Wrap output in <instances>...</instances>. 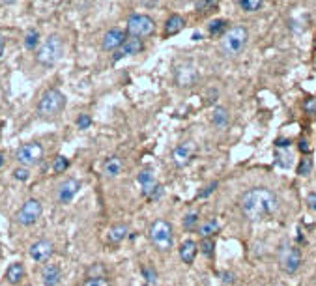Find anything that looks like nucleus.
<instances>
[{
    "instance_id": "obj_47",
    "label": "nucleus",
    "mask_w": 316,
    "mask_h": 286,
    "mask_svg": "<svg viewBox=\"0 0 316 286\" xmlns=\"http://www.w3.org/2000/svg\"><path fill=\"white\" fill-rule=\"evenodd\" d=\"M200 40H202V34H200V32L193 34V42H200Z\"/></svg>"
},
{
    "instance_id": "obj_4",
    "label": "nucleus",
    "mask_w": 316,
    "mask_h": 286,
    "mask_svg": "<svg viewBox=\"0 0 316 286\" xmlns=\"http://www.w3.org/2000/svg\"><path fill=\"white\" fill-rule=\"evenodd\" d=\"M64 52V43H62V38L58 34H51L43 43H40L38 47V54H36V60L45 67L54 66L60 60Z\"/></svg>"
},
{
    "instance_id": "obj_1",
    "label": "nucleus",
    "mask_w": 316,
    "mask_h": 286,
    "mask_svg": "<svg viewBox=\"0 0 316 286\" xmlns=\"http://www.w3.org/2000/svg\"><path fill=\"white\" fill-rule=\"evenodd\" d=\"M239 210L241 213L257 223L266 217H271L279 210V196L268 189V187H253L247 189L239 198Z\"/></svg>"
},
{
    "instance_id": "obj_44",
    "label": "nucleus",
    "mask_w": 316,
    "mask_h": 286,
    "mask_svg": "<svg viewBox=\"0 0 316 286\" xmlns=\"http://www.w3.org/2000/svg\"><path fill=\"white\" fill-rule=\"evenodd\" d=\"M299 150L303 151V153H309V151H311V146H309V143L305 141V139H301V141H299Z\"/></svg>"
},
{
    "instance_id": "obj_31",
    "label": "nucleus",
    "mask_w": 316,
    "mask_h": 286,
    "mask_svg": "<svg viewBox=\"0 0 316 286\" xmlns=\"http://www.w3.org/2000/svg\"><path fill=\"white\" fill-rule=\"evenodd\" d=\"M198 249H200V252L204 254V256H212L214 254V249H215V241L214 238H202L200 239V243H198Z\"/></svg>"
},
{
    "instance_id": "obj_22",
    "label": "nucleus",
    "mask_w": 316,
    "mask_h": 286,
    "mask_svg": "<svg viewBox=\"0 0 316 286\" xmlns=\"http://www.w3.org/2000/svg\"><path fill=\"white\" fill-rule=\"evenodd\" d=\"M183 26H185V19L178 13H174L167 19V23H165V36H176L178 32L183 30Z\"/></svg>"
},
{
    "instance_id": "obj_10",
    "label": "nucleus",
    "mask_w": 316,
    "mask_h": 286,
    "mask_svg": "<svg viewBox=\"0 0 316 286\" xmlns=\"http://www.w3.org/2000/svg\"><path fill=\"white\" fill-rule=\"evenodd\" d=\"M155 30V23L150 15L144 13H135L128 19V32L133 38H148Z\"/></svg>"
},
{
    "instance_id": "obj_27",
    "label": "nucleus",
    "mask_w": 316,
    "mask_h": 286,
    "mask_svg": "<svg viewBox=\"0 0 316 286\" xmlns=\"http://www.w3.org/2000/svg\"><path fill=\"white\" fill-rule=\"evenodd\" d=\"M198 223H200V213L198 211H187L185 215H183V228L185 230H195L198 228Z\"/></svg>"
},
{
    "instance_id": "obj_17",
    "label": "nucleus",
    "mask_w": 316,
    "mask_h": 286,
    "mask_svg": "<svg viewBox=\"0 0 316 286\" xmlns=\"http://www.w3.org/2000/svg\"><path fill=\"white\" fill-rule=\"evenodd\" d=\"M126 42V32L122 28H111L103 36V49L105 50H118L122 43Z\"/></svg>"
},
{
    "instance_id": "obj_50",
    "label": "nucleus",
    "mask_w": 316,
    "mask_h": 286,
    "mask_svg": "<svg viewBox=\"0 0 316 286\" xmlns=\"http://www.w3.org/2000/svg\"><path fill=\"white\" fill-rule=\"evenodd\" d=\"M144 286H150V285H144Z\"/></svg>"
},
{
    "instance_id": "obj_28",
    "label": "nucleus",
    "mask_w": 316,
    "mask_h": 286,
    "mask_svg": "<svg viewBox=\"0 0 316 286\" xmlns=\"http://www.w3.org/2000/svg\"><path fill=\"white\" fill-rule=\"evenodd\" d=\"M40 43H42V40H40V32L38 30H28L26 32V36H25V47L28 50H32V49H36V47H40Z\"/></svg>"
},
{
    "instance_id": "obj_2",
    "label": "nucleus",
    "mask_w": 316,
    "mask_h": 286,
    "mask_svg": "<svg viewBox=\"0 0 316 286\" xmlns=\"http://www.w3.org/2000/svg\"><path fill=\"white\" fill-rule=\"evenodd\" d=\"M148 238L157 251L167 252L174 247V230L167 219H155L148 228Z\"/></svg>"
},
{
    "instance_id": "obj_48",
    "label": "nucleus",
    "mask_w": 316,
    "mask_h": 286,
    "mask_svg": "<svg viewBox=\"0 0 316 286\" xmlns=\"http://www.w3.org/2000/svg\"><path fill=\"white\" fill-rule=\"evenodd\" d=\"M2 2H4V4H13L15 0H2Z\"/></svg>"
},
{
    "instance_id": "obj_20",
    "label": "nucleus",
    "mask_w": 316,
    "mask_h": 286,
    "mask_svg": "<svg viewBox=\"0 0 316 286\" xmlns=\"http://www.w3.org/2000/svg\"><path fill=\"white\" fill-rule=\"evenodd\" d=\"M197 249L198 245L193 241V239H185L183 243L180 245V258H181V262L183 264H187V266H191L193 262H195V256H197Z\"/></svg>"
},
{
    "instance_id": "obj_23",
    "label": "nucleus",
    "mask_w": 316,
    "mask_h": 286,
    "mask_svg": "<svg viewBox=\"0 0 316 286\" xmlns=\"http://www.w3.org/2000/svg\"><path fill=\"white\" fill-rule=\"evenodd\" d=\"M212 122H214V126L219 127V129L228 127V122H230V114H228V110L225 109V107H215L214 114H212Z\"/></svg>"
},
{
    "instance_id": "obj_32",
    "label": "nucleus",
    "mask_w": 316,
    "mask_h": 286,
    "mask_svg": "<svg viewBox=\"0 0 316 286\" xmlns=\"http://www.w3.org/2000/svg\"><path fill=\"white\" fill-rule=\"evenodd\" d=\"M311 172H313V159L305 155L298 165V176H309Z\"/></svg>"
},
{
    "instance_id": "obj_25",
    "label": "nucleus",
    "mask_w": 316,
    "mask_h": 286,
    "mask_svg": "<svg viewBox=\"0 0 316 286\" xmlns=\"http://www.w3.org/2000/svg\"><path fill=\"white\" fill-rule=\"evenodd\" d=\"M221 230V223L217 221V219H210V221H206L202 223L200 227H198V234L202 236V238H212L214 234H217Z\"/></svg>"
},
{
    "instance_id": "obj_37",
    "label": "nucleus",
    "mask_w": 316,
    "mask_h": 286,
    "mask_svg": "<svg viewBox=\"0 0 316 286\" xmlns=\"http://www.w3.org/2000/svg\"><path fill=\"white\" fill-rule=\"evenodd\" d=\"M107 273V269L103 264H94V266H90V268L86 269V275L88 277H103Z\"/></svg>"
},
{
    "instance_id": "obj_36",
    "label": "nucleus",
    "mask_w": 316,
    "mask_h": 286,
    "mask_svg": "<svg viewBox=\"0 0 316 286\" xmlns=\"http://www.w3.org/2000/svg\"><path fill=\"white\" fill-rule=\"evenodd\" d=\"M83 286H111V281L105 277H88Z\"/></svg>"
},
{
    "instance_id": "obj_16",
    "label": "nucleus",
    "mask_w": 316,
    "mask_h": 286,
    "mask_svg": "<svg viewBox=\"0 0 316 286\" xmlns=\"http://www.w3.org/2000/svg\"><path fill=\"white\" fill-rule=\"evenodd\" d=\"M62 281V269L58 264L45 262L42 268V283L43 286H58Z\"/></svg>"
},
{
    "instance_id": "obj_9",
    "label": "nucleus",
    "mask_w": 316,
    "mask_h": 286,
    "mask_svg": "<svg viewBox=\"0 0 316 286\" xmlns=\"http://www.w3.org/2000/svg\"><path fill=\"white\" fill-rule=\"evenodd\" d=\"M45 157V148L40 143H26L19 146L15 151V159L23 167H34L38 163H42Z\"/></svg>"
},
{
    "instance_id": "obj_41",
    "label": "nucleus",
    "mask_w": 316,
    "mask_h": 286,
    "mask_svg": "<svg viewBox=\"0 0 316 286\" xmlns=\"http://www.w3.org/2000/svg\"><path fill=\"white\" fill-rule=\"evenodd\" d=\"M303 110L307 112V114H316V97H311L303 103Z\"/></svg>"
},
{
    "instance_id": "obj_18",
    "label": "nucleus",
    "mask_w": 316,
    "mask_h": 286,
    "mask_svg": "<svg viewBox=\"0 0 316 286\" xmlns=\"http://www.w3.org/2000/svg\"><path fill=\"white\" fill-rule=\"evenodd\" d=\"M26 277V269L23 266V262H13V264H9V268L6 269V283L8 285H13L17 286L21 285Z\"/></svg>"
},
{
    "instance_id": "obj_35",
    "label": "nucleus",
    "mask_w": 316,
    "mask_h": 286,
    "mask_svg": "<svg viewBox=\"0 0 316 286\" xmlns=\"http://www.w3.org/2000/svg\"><path fill=\"white\" fill-rule=\"evenodd\" d=\"M11 176H13V180H17V182H26V180L30 178V170H28V167H23V165H19L17 168H13Z\"/></svg>"
},
{
    "instance_id": "obj_34",
    "label": "nucleus",
    "mask_w": 316,
    "mask_h": 286,
    "mask_svg": "<svg viewBox=\"0 0 316 286\" xmlns=\"http://www.w3.org/2000/svg\"><path fill=\"white\" fill-rule=\"evenodd\" d=\"M69 168V159L68 157H64V155H58L54 163H52V170L56 172V174H62V172H66Z\"/></svg>"
},
{
    "instance_id": "obj_11",
    "label": "nucleus",
    "mask_w": 316,
    "mask_h": 286,
    "mask_svg": "<svg viewBox=\"0 0 316 286\" xmlns=\"http://www.w3.org/2000/svg\"><path fill=\"white\" fill-rule=\"evenodd\" d=\"M28 254L30 258L38 264H45L49 262L52 254H54V243L47 238H42V239H36L34 243L28 247Z\"/></svg>"
},
{
    "instance_id": "obj_29",
    "label": "nucleus",
    "mask_w": 316,
    "mask_h": 286,
    "mask_svg": "<svg viewBox=\"0 0 316 286\" xmlns=\"http://www.w3.org/2000/svg\"><path fill=\"white\" fill-rule=\"evenodd\" d=\"M238 4H239V8L243 9V11L253 13V11H258V9L262 8L264 0H238Z\"/></svg>"
},
{
    "instance_id": "obj_6",
    "label": "nucleus",
    "mask_w": 316,
    "mask_h": 286,
    "mask_svg": "<svg viewBox=\"0 0 316 286\" xmlns=\"http://www.w3.org/2000/svg\"><path fill=\"white\" fill-rule=\"evenodd\" d=\"M249 42V32L245 26H232L228 32L225 34L221 42V49L226 56H236L241 50L245 49Z\"/></svg>"
},
{
    "instance_id": "obj_8",
    "label": "nucleus",
    "mask_w": 316,
    "mask_h": 286,
    "mask_svg": "<svg viewBox=\"0 0 316 286\" xmlns=\"http://www.w3.org/2000/svg\"><path fill=\"white\" fill-rule=\"evenodd\" d=\"M43 215V204L38 198H28L15 213V223L21 227H32Z\"/></svg>"
},
{
    "instance_id": "obj_40",
    "label": "nucleus",
    "mask_w": 316,
    "mask_h": 286,
    "mask_svg": "<svg viewBox=\"0 0 316 286\" xmlns=\"http://www.w3.org/2000/svg\"><path fill=\"white\" fill-rule=\"evenodd\" d=\"M219 277H221V281L225 285H234V281H236V275H234L232 271H226V269L219 273Z\"/></svg>"
},
{
    "instance_id": "obj_24",
    "label": "nucleus",
    "mask_w": 316,
    "mask_h": 286,
    "mask_svg": "<svg viewBox=\"0 0 316 286\" xmlns=\"http://www.w3.org/2000/svg\"><path fill=\"white\" fill-rule=\"evenodd\" d=\"M275 165L281 168L292 167V155L290 148H275Z\"/></svg>"
},
{
    "instance_id": "obj_19",
    "label": "nucleus",
    "mask_w": 316,
    "mask_h": 286,
    "mask_svg": "<svg viewBox=\"0 0 316 286\" xmlns=\"http://www.w3.org/2000/svg\"><path fill=\"white\" fill-rule=\"evenodd\" d=\"M128 238H129V227L128 225H124V223L114 225V227H111L109 228V232H107V241L112 245L122 243V241L128 239Z\"/></svg>"
},
{
    "instance_id": "obj_33",
    "label": "nucleus",
    "mask_w": 316,
    "mask_h": 286,
    "mask_svg": "<svg viewBox=\"0 0 316 286\" xmlns=\"http://www.w3.org/2000/svg\"><path fill=\"white\" fill-rule=\"evenodd\" d=\"M219 6V0H198L197 2V11L200 13H208Z\"/></svg>"
},
{
    "instance_id": "obj_46",
    "label": "nucleus",
    "mask_w": 316,
    "mask_h": 286,
    "mask_svg": "<svg viewBox=\"0 0 316 286\" xmlns=\"http://www.w3.org/2000/svg\"><path fill=\"white\" fill-rule=\"evenodd\" d=\"M4 163H6V155H4V151H0V170L4 167Z\"/></svg>"
},
{
    "instance_id": "obj_39",
    "label": "nucleus",
    "mask_w": 316,
    "mask_h": 286,
    "mask_svg": "<svg viewBox=\"0 0 316 286\" xmlns=\"http://www.w3.org/2000/svg\"><path fill=\"white\" fill-rule=\"evenodd\" d=\"M90 126H92V118L88 116V114H79V118H77L79 129H88Z\"/></svg>"
},
{
    "instance_id": "obj_5",
    "label": "nucleus",
    "mask_w": 316,
    "mask_h": 286,
    "mask_svg": "<svg viewBox=\"0 0 316 286\" xmlns=\"http://www.w3.org/2000/svg\"><path fill=\"white\" fill-rule=\"evenodd\" d=\"M66 107V95L58 88H49L42 94V99L38 103V114L43 118H54Z\"/></svg>"
},
{
    "instance_id": "obj_12",
    "label": "nucleus",
    "mask_w": 316,
    "mask_h": 286,
    "mask_svg": "<svg viewBox=\"0 0 316 286\" xmlns=\"http://www.w3.org/2000/svg\"><path fill=\"white\" fill-rule=\"evenodd\" d=\"M81 187L83 185H81L77 178H66L56 189V200L60 204H71L79 194V191H81Z\"/></svg>"
},
{
    "instance_id": "obj_26",
    "label": "nucleus",
    "mask_w": 316,
    "mask_h": 286,
    "mask_svg": "<svg viewBox=\"0 0 316 286\" xmlns=\"http://www.w3.org/2000/svg\"><path fill=\"white\" fill-rule=\"evenodd\" d=\"M228 21L226 19H214L210 25H208V32H210V36H221L223 32H226V28H228Z\"/></svg>"
},
{
    "instance_id": "obj_21",
    "label": "nucleus",
    "mask_w": 316,
    "mask_h": 286,
    "mask_svg": "<svg viewBox=\"0 0 316 286\" xmlns=\"http://www.w3.org/2000/svg\"><path fill=\"white\" fill-rule=\"evenodd\" d=\"M122 170H124V161L116 157V155H112L109 159H105L103 163V172H105V176L107 178H116L122 174Z\"/></svg>"
},
{
    "instance_id": "obj_45",
    "label": "nucleus",
    "mask_w": 316,
    "mask_h": 286,
    "mask_svg": "<svg viewBox=\"0 0 316 286\" xmlns=\"http://www.w3.org/2000/svg\"><path fill=\"white\" fill-rule=\"evenodd\" d=\"M2 54H4V38L0 34V58H2Z\"/></svg>"
},
{
    "instance_id": "obj_7",
    "label": "nucleus",
    "mask_w": 316,
    "mask_h": 286,
    "mask_svg": "<svg viewBox=\"0 0 316 286\" xmlns=\"http://www.w3.org/2000/svg\"><path fill=\"white\" fill-rule=\"evenodd\" d=\"M137 184L140 185V193L144 194L148 200H159L163 194H165V189H163L161 184H157L155 180V174L152 168H142L137 174Z\"/></svg>"
},
{
    "instance_id": "obj_38",
    "label": "nucleus",
    "mask_w": 316,
    "mask_h": 286,
    "mask_svg": "<svg viewBox=\"0 0 316 286\" xmlns=\"http://www.w3.org/2000/svg\"><path fill=\"white\" fill-rule=\"evenodd\" d=\"M217 187H219L217 182H210L206 187H202V191H198V198H208L212 193H215V189H217Z\"/></svg>"
},
{
    "instance_id": "obj_3",
    "label": "nucleus",
    "mask_w": 316,
    "mask_h": 286,
    "mask_svg": "<svg viewBox=\"0 0 316 286\" xmlns=\"http://www.w3.org/2000/svg\"><path fill=\"white\" fill-rule=\"evenodd\" d=\"M277 260H279V268L284 273L294 275L301 268L303 256H301V251H299L298 245H294L290 239H282L279 243V251H277Z\"/></svg>"
},
{
    "instance_id": "obj_15",
    "label": "nucleus",
    "mask_w": 316,
    "mask_h": 286,
    "mask_svg": "<svg viewBox=\"0 0 316 286\" xmlns=\"http://www.w3.org/2000/svg\"><path fill=\"white\" fill-rule=\"evenodd\" d=\"M144 49V43H142V40L140 38H126V42L122 43V47H120L118 50H116V54H114V62L120 58H124V56H135V54H138L140 50Z\"/></svg>"
},
{
    "instance_id": "obj_42",
    "label": "nucleus",
    "mask_w": 316,
    "mask_h": 286,
    "mask_svg": "<svg viewBox=\"0 0 316 286\" xmlns=\"http://www.w3.org/2000/svg\"><path fill=\"white\" fill-rule=\"evenodd\" d=\"M307 206L311 211H316V193L307 194Z\"/></svg>"
},
{
    "instance_id": "obj_43",
    "label": "nucleus",
    "mask_w": 316,
    "mask_h": 286,
    "mask_svg": "<svg viewBox=\"0 0 316 286\" xmlns=\"http://www.w3.org/2000/svg\"><path fill=\"white\" fill-rule=\"evenodd\" d=\"M290 141L288 139H277L275 141V148H290Z\"/></svg>"
},
{
    "instance_id": "obj_49",
    "label": "nucleus",
    "mask_w": 316,
    "mask_h": 286,
    "mask_svg": "<svg viewBox=\"0 0 316 286\" xmlns=\"http://www.w3.org/2000/svg\"><path fill=\"white\" fill-rule=\"evenodd\" d=\"M23 286H32V285H23Z\"/></svg>"
},
{
    "instance_id": "obj_30",
    "label": "nucleus",
    "mask_w": 316,
    "mask_h": 286,
    "mask_svg": "<svg viewBox=\"0 0 316 286\" xmlns=\"http://www.w3.org/2000/svg\"><path fill=\"white\" fill-rule=\"evenodd\" d=\"M140 273H142V277H144L146 285H155V283H157V271L154 269V266L144 264V266L140 268Z\"/></svg>"
},
{
    "instance_id": "obj_13",
    "label": "nucleus",
    "mask_w": 316,
    "mask_h": 286,
    "mask_svg": "<svg viewBox=\"0 0 316 286\" xmlns=\"http://www.w3.org/2000/svg\"><path fill=\"white\" fill-rule=\"evenodd\" d=\"M174 79L180 88H191L198 81V69L193 64H183L174 71Z\"/></svg>"
},
{
    "instance_id": "obj_14",
    "label": "nucleus",
    "mask_w": 316,
    "mask_h": 286,
    "mask_svg": "<svg viewBox=\"0 0 316 286\" xmlns=\"http://www.w3.org/2000/svg\"><path fill=\"white\" fill-rule=\"evenodd\" d=\"M195 151H197V146H195V143H191V141L178 144V146L172 150V161H174V165L180 168L187 167L189 163H191V159H193V155H195Z\"/></svg>"
}]
</instances>
